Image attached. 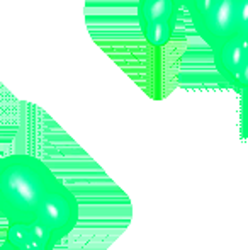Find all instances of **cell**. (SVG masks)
<instances>
[{"label":"cell","mask_w":248,"mask_h":250,"mask_svg":"<svg viewBox=\"0 0 248 250\" xmlns=\"http://www.w3.org/2000/svg\"><path fill=\"white\" fill-rule=\"evenodd\" d=\"M55 181L53 170L38 157H0V216L9 225L34 221Z\"/></svg>","instance_id":"1"},{"label":"cell","mask_w":248,"mask_h":250,"mask_svg":"<svg viewBox=\"0 0 248 250\" xmlns=\"http://www.w3.org/2000/svg\"><path fill=\"white\" fill-rule=\"evenodd\" d=\"M189 14L195 33L209 48L238 34L240 0H201Z\"/></svg>","instance_id":"2"},{"label":"cell","mask_w":248,"mask_h":250,"mask_svg":"<svg viewBox=\"0 0 248 250\" xmlns=\"http://www.w3.org/2000/svg\"><path fill=\"white\" fill-rule=\"evenodd\" d=\"M80 218V204L73 191L57 177L51 191L48 192L36 221L43 225L55 244H60L73 233Z\"/></svg>","instance_id":"3"},{"label":"cell","mask_w":248,"mask_h":250,"mask_svg":"<svg viewBox=\"0 0 248 250\" xmlns=\"http://www.w3.org/2000/svg\"><path fill=\"white\" fill-rule=\"evenodd\" d=\"M180 10L179 0H139L136 10L138 26L150 46L163 48L170 43Z\"/></svg>","instance_id":"4"},{"label":"cell","mask_w":248,"mask_h":250,"mask_svg":"<svg viewBox=\"0 0 248 250\" xmlns=\"http://www.w3.org/2000/svg\"><path fill=\"white\" fill-rule=\"evenodd\" d=\"M218 79L226 87L248 90V38L240 34L211 48Z\"/></svg>","instance_id":"5"},{"label":"cell","mask_w":248,"mask_h":250,"mask_svg":"<svg viewBox=\"0 0 248 250\" xmlns=\"http://www.w3.org/2000/svg\"><path fill=\"white\" fill-rule=\"evenodd\" d=\"M53 242L48 230L36 220L26 223H12L7 227L5 240L0 250H55Z\"/></svg>","instance_id":"6"},{"label":"cell","mask_w":248,"mask_h":250,"mask_svg":"<svg viewBox=\"0 0 248 250\" xmlns=\"http://www.w3.org/2000/svg\"><path fill=\"white\" fill-rule=\"evenodd\" d=\"M201 2V0H179V3L180 5H182V9L184 10H191V9H194L195 5H197V3Z\"/></svg>","instance_id":"7"},{"label":"cell","mask_w":248,"mask_h":250,"mask_svg":"<svg viewBox=\"0 0 248 250\" xmlns=\"http://www.w3.org/2000/svg\"><path fill=\"white\" fill-rule=\"evenodd\" d=\"M0 157H2V155H0Z\"/></svg>","instance_id":"8"}]
</instances>
